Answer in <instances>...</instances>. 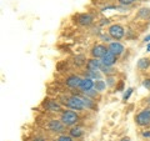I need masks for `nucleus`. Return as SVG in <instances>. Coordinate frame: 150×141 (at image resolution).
I'll return each instance as SVG.
<instances>
[{
    "instance_id": "15",
    "label": "nucleus",
    "mask_w": 150,
    "mask_h": 141,
    "mask_svg": "<svg viewBox=\"0 0 150 141\" xmlns=\"http://www.w3.org/2000/svg\"><path fill=\"white\" fill-rule=\"evenodd\" d=\"M88 78H90L93 80H100L101 74L99 73V70H88Z\"/></svg>"
},
{
    "instance_id": "7",
    "label": "nucleus",
    "mask_w": 150,
    "mask_h": 141,
    "mask_svg": "<svg viewBox=\"0 0 150 141\" xmlns=\"http://www.w3.org/2000/svg\"><path fill=\"white\" fill-rule=\"evenodd\" d=\"M108 51L109 50H108L104 45H95L91 50V55L95 59H103V56H104Z\"/></svg>"
},
{
    "instance_id": "27",
    "label": "nucleus",
    "mask_w": 150,
    "mask_h": 141,
    "mask_svg": "<svg viewBox=\"0 0 150 141\" xmlns=\"http://www.w3.org/2000/svg\"><path fill=\"white\" fill-rule=\"evenodd\" d=\"M106 81H108V82H106V85H110V86H111V85H112V84H114V78H111V76H109V78H108V79H106Z\"/></svg>"
},
{
    "instance_id": "31",
    "label": "nucleus",
    "mask_w": 150,
    "mask_h": 141,
    "mask_svg": "<svg viewBox=\"0 0 150 141\" xmlns=\"http://www.w3.org/2000/svg\"><path fill=\"white\" fill-rule=\"evenodd\" d=\"M121 141H130L129 137H124V139H121Z\"/></svg>"
},
{
    "instance_id": "6",
    "label": "nucleus",
    "mask_w": 150,
    "mask_h": 141,
    "mask_svg": "<svg viewBox=\"0 0 150 141\" xmlns=\"http://www.w3.org/2000/svg\"><path fill=\"white\" fill-rule=\"evenodd\" d=\"M43 106L45 107L48 111L50 112H59V111H62V105L58 104V101H55V100H48V101H45Z\"/></svg>"
},
{
    "instance_id": "26",
    "label": "nucleus",
    "mask_w": 150,
    "mask_h": 141,
    "mask_svg": "<svg viewBox=\"0 0 150 141\" xmlns=\"http://www.w3.org/2000/svg\"><path fill=\"white\" fill-rule=\"evenodd\" d=\"M143 85H144V87H146L150 90V79H145L143 81Z\"/></svg>"
},
{
    "instance_id": "21",
    "label": "nucleus",
    "mask_w": 150,
    "mask_h": 141,
    "mask_svg": "<svg viewBox=\"0 0 150 141\" xmlns=\"http://www.w3.org/2000/svg\"><path fill=\"white\" fill-rule=\"evenodd\" d=\"M148 15H150V10H149V9L146 8V9H142V10H140L139 11V16H142V18H146Z\"/></svg>"
},
{
    "instance_id": "25",
    "label": "nucleus",
    "mask_w": 150,
    "mask_h": 141,
    "mask_svg": "<svg viewBox=\"0 0 150 141\" xmlns=\"http://www.w3.org/2000/svg\"><path fill=\"white\" fill-rule=\"evenodd\" d=\"M134 1H137V0H119V3L121 5H130V4H133Z\"/></svg>"
},
{
    "instance_id": "24",
    "label": "nucleus",
    "mask_w": 150,
    "mask_h": 141,
    "mask_svg": "<svg viewBox=\"0 0 150 141\" xmlns=\"http://www.w3.org/2000/svg\"><path fill=\"white\" fill-rule=\"evenodd\" d=\"M56 141H73L71 136H67V135H62Z\"/></svg>"
},
{
    "instance_id": "33",
    "label": "nucleus",
    "mask_w": 150,
    "mask_h": 141,
    "mask_svg": "<svg viewBox=\"0 0 150 141\" xmlns=\"http://www.w3.org/2000/svg\"><path fill=\"white\" fill-rule=\"evenodd\" d=\"M148 101H149V102H150V97H149V99H148Z\"/></svg>"
},
{
    "instance_id": "22",
    "label": "nucleus",
    "mask_w": 150,
    "mask_h": 141,
    "mask_svg": "<svg viewBox=\"0 0 150 141\" xmlns=\"http://www.w3.org/2000/svg\"><path fill=\"white\" fill-rule=\"evenodd\" d=\"M100 70H101V71L104 73V74H106V75H109V74H111L112 71H114V70L111 69V66H105V65H103Z\"/></svg>"
},
{
    "instance_id": "19",
    "label": "nucleus",
    "mask_w": 150,
    "mask_h": 141,
    "mask_svg": "<svg viewBox=\"0 0 150 141\" xmlns=\"http://www.w3.org/2000/svg\"><path fill=\"white\" fill-rule=\"evenodd\" d=\"M83 135V130L80 128H73L70 130V136L71 137H80Z\"/></svg>"
},
{
    "instance_id": "14",
    "label": "nucleus",
    "mask_w": 150,
    "mask_h": 141,
    "mask_svg": "<svg viewBox=\"0 0 150 141\" xmlns=\"http://www.w3.org/2000/svg\"><path fill=\"white\" fill-rule=\"evenodd\" d=\"M105 86H106V82L103 81V80H96L95 84H94V89H95L98 92L105 90Z\"/></svg>"
},
{
    "instance_id": "2",
    "label": "nucleus",
    "mask_w": 150,
    "mask_h": 141,
    "mask_svg": "<svg viewBox=\"0 0 150 141\" xmlns=\"http://www.w3.org/2000/svg\"><path fill=\"white\" fill-rule=\"evenodd\" d=\"M79 120V116L76 112H74L71 110H67L62 114V117H60V121L65 125V126H71L75 125Z\"/></svg>"
},
{
    "instance_id": "30",
    "label": "nucleus",
    "mask_w": 150,
    "mask_h": 141,
    "mask_svg": "<svg viewBox=\"0 0 150 141\" xmlns=\"http://www.w3.org/2000/svg\"><path fill=\"white\" fill-rule=\"evenodd\" d=\"M144 41H150V35H148L146 37H145V39H144Z\"/></svg>"
},
{
    "instance_id": "28",
    "label": "nucleus",
    "mask_w": 150,
    "mask_h": 141,
    "mask_svg": "<svg viewBox=\"0 0 150 141\" xmlns=\"http://www.w3.org/2000/svg\"><path fill=\"white\" fill-rule=\"evenodd\" d=\"M143 136L144 137H150V131H145V133H143Z\"/></svg>"
},
{
    "instance_id": "29",
    "label": "nucleus",
    "mask_w": 150,
    "mask_h": 141,
    "mask_svg": "<svg viewBox=\"0 0 150 141\" xmlns=\"http://www.w3.org/2000/svg\"><path fill=\"white\" fill-rule=\"evenodd\" d=\"M34 141H45V140H44V137H35Z\"/></svg>"
},
{
    "instance_id": "3",
    "label": "nucleus",
    "mask_w": 150,
    "mask_h": 141,
    "mask_svg": "<svg viewBox=\"0 0 150 141\" xmlns=\"http://www.w3.org/2000/svg\"><path fill=\"white\" fill-rule=\"evenodd\" d=\"M137 124L140 126H148L150 125V109H145L142 112H139L135 117Z\"/></svg>"
},
{
    "instance_id": "32",
    "label": "nucleus",
    "mask_w": 150,
    "mask_h": 141,
    "mask_svg": "<svg viewBox=\"0 0 150 141\" xmlns=\"http://www.w3.org/2000/svg\"><path fill=\"white\" fill-rule=\"evenodd\" d=\"M146 50H148V51H150V44L148 45V48H146Z\"/></svg>"
},
{
    "instance_id": "9",
    "label": "nucleus",
    "mask_w": 150,
    "mask_h": 141,
    "mask_svg": "<svg viewBox=\"0 0 150 141\" xmlns=\"http://www.w3.org/2000/svg\"><path fill=\"white\" fill-rule=\"evenodd\" d=\"M81 80L79 76H76V75H71V76H69L67 79V81H65V84L70 87V89H76L80 86V82H81Z\"/></svg>"
},
{
    "instance_id": "12",
    "label": "nucleus",
    "mask_w": 150,
    "mask_h": 141,
    "mask_svg": "<svg viewBox=\"0 0 150 141\" xmlns=\"http://www.w3.org/2000/svg\"><path fill=\"white\" fill-rule=\"evenodd\" d=\"M101 66H103V63L99 59H95V58L88 60V63H86L88 70H99V69H101Z\"/></svg>"
},
{
    "instance_id": "11",
    "label": "nucleus",
    "mask_w": 150,
    "mask_h": 141,
    "mask_svg": "<svg viewBox=\"0 0 150 141\" xmlns=\"http://www.w3.org/2000/svg\"><path fill=\"white\" fill-rule=\"evenodd\" d=\"M94 87V80L90 79V78H85L81 80L80 82V86H79V89L83 91V92H86L89 90H91V89Z\"/></svg>"
},
{
    "instance_id": "20",
    "label": "nucleus",
    "mask_w": 150,
    "mask_h": 141,
    "mask_svg": "<svg viewBox=\"0 0 150 141\" xmlns=\"http://www.w3.org/2000/svg\"><path fill=\"white\" fill-rule=\"evenodd\" d=\"M86 96H89L90 99H94V97H96V95H98V91L95 90V89H91V90H89V91H86V92H84Z\"/></svg>"
},
{
    "instance_id": "8",
    "label": "nucleus",
    "mask_w": 150,
    "mask_h": 141,
    "mask_svg": "<svg viewBox=\"0 0 150 141\" xmlns=\"http://www.w3.org/2000/svg\"><path fill=\"white\" fill-rule=\"evenodd\" d=\"M101 63H103V65H105V66H112V65L116 63V55L110 53V51H108V53L103 56Z\"/></svg>"
},
{
    "instance_id": "13",
    "label": "nucleus",
    "mask_w": 150,
    "mask_h": 141,
    "mask_svg": "<svg viewBox=\"0 0 150 141\" xmlns=\"http://www.w3.org/2000/svg\"><path fill=\"white\" fill-rule=\"evenodd\" d=\"M78 21H79V24L88 26L93 23V16L89 15V14H83V15H80L78 18Z\"/></svg>"
},
{
    "instance_id": "17",
    "label": "nucleus",
    "mask_w": 150,
    "mask_h": 141,
    "mask_svg": "<svg viewBox=\"0 0 150 141\" xmlns=\"http://www.w3.org/2000/svg\"><path fill=\"white\" fill-rule=\"evenodd\" d=\"M150 66V60L149 59H140L138 61V68L142 69V70H145L146 68Z\"/></svg>"
},
{
    "instance_id": "10",
    "label": "nucleus",
    "mask_w": 150,
    "mask_h": 141,
    "mask_svg": "<svg viewBox=\"0 0 150 141\" xmlns=\"http://www.w3.org/2000/svg\"><path fill=\"white\" fill-rule=\"evenodd\" d=\"M108 50L110 51V53H112L114 55H120V54H123V51H124V46L121 45L120 43H118V41H114V43H110L109 44V48H108Z\"/></svg>"
},
{
    "instance_id": "5",
    "label": "nucleus",
    "mask_w": 150,
    "mask_h": 141,
    "mask_svg": "<svg viewBox=\"0 0 150 141\" xmlns=\"http://www.w3.org/2000/svg\"><path fill=\"white\" fill-rule=\"evenodd\" d=\"M65 128H67V126L59 120H51L48 124V129L50 131H54V133H64Z\"/></svg>"
},
{
    "instance_id": "4",
    "label": "nucleus",
    "mask_w": 150,
    "mask_h": 141,
    "mask_svg": "<svg viewBox=\"0 0 150 141\" xmlns=\"http://www.w3.org/2000/svg\"><path fill=\"white\" fill-rule=\"evenodd\" d=\"M124 32H125L124 27L121 25L115 24L109 27V35H110V37H112V39H115V40H120L121 37L124 36Z\"/></svg>"
},
{
    "instance_id": "23",
    "label": "nucleus",
    "mask_w": 150,
    "mask_h": 141,
    "mask_svg": "<svg viewBox=\"0 0 150 141\" xmlns=\"http://www.w3.org/2000/svg\"><path fill=\"white\" fill-rule=\"evenodd\" d=\"M131 94H133V87H129L128 90H126V92L124 94V96H123V100L125 101V100H128L129 99V96L131 95Z\"/></svg>"
},
{
    "instance_id": "16",
    "label": "nucleus",
    "mask_w": 150,
    "mask_h": 141,
    "mask_svg": "<svg viewBox=\"0 0 150 141\" xmlns=\"http://www.w3.org/2000/svg\"><path fill=\"white\" fill-rule=\"evenodd\" d=\"M85 61H86V59L84 55H76L74 58V64L76 65V66H81V65L85 64Z\"/></svg>"
},
{
    "instance_id": "18",
    "label": "nucleus",
    "mask_w": 150,
    "mask_h": 141,
    "mask_svg": "<svg viewBox=\"0 0 150 141\" xmlns=\"http://www.w3.org/2000/svg\"><path fill=\"white\" fill-rule=\"evenodd\" d=\"M83 97V101H84V106H85V109H93L94 107V101L91 100L90 97H88L86 95L85 96H81Z\"/></svg>"
},
{
    "instance_id": "1",
    "label": "nucleus",
    "mask_w": 150,
    "mask_h": 141,
    "mask_svg": "<svg viewBox=\"0 0 150 141\" xmlns=\"http://www.w3.org/2000/svg\"><path fill=\"white\" fill-rule=\"evenodd\" d=\"M64 104H67L70 109H73V110H83V109H85L83 97L79 96V95H73V96L67 97L65 99V101H64Z\"/></svg>"
}]
</instances>
